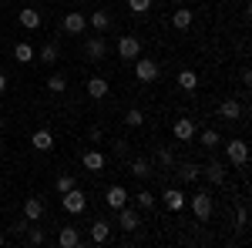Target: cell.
Listing matches in <instances>:
<instances>
[{
    "label": "cell",
    "mask_w": 252,
    "mask_h": 248,
    "mask_svg": "<svg viewBox=\"0 0 252 248\" xmlns=\"http://www.w3.org/2000/svg\"><path fill=\"white\" fill-rule=\"evenodd\" d=\"M3 245H7V238H3V235H0V248H3Z\"/></svg>",
    "instance_id": "40"
},
{
    "label": "cell",
    "mask_w": 252,
    "mask_h": 248,
    "mask_svg": "<svg viewBox=\"0 0 252 248\" xmlns=\"http://www.w3.org/2000/svg\"><path fill=\"white\" fill-rule=\"evenodd\" d=\"M128 10L131 14H148L152 10V0H128Z\"/></svg>",
    "instance_id": "35"
},
{
    "label": "cell",
    "mask_w": 252,
    "mask_h": 248,
    "mask_svg": "<svg viewBox=\"0 0 252 248\" xmlns=\"http://www.w3.org/2000/svg\"><path fill=\"white\" fill-rule=\"evenodd\" d=\"M88 141H91V144H101V141H104V131H101V128H91V131H88Z\"/></svg>",
    "instance_id": "38"
},
{
    "label": "cell",
    "mask_w": 252,
    "mask_h": 248,
    "mask_svg": "<svg viewBox=\"0 0 252 248\" xmlns=\"http://www.w3.org/2000/svg\"><path fill=\"white\" fill-rule=\"evenodd\" d=\"M40 10H34V7H24V10H17V24L24 27V30H37L40 27Z\"/></svg>",
    "instance_id": "15"
},
{
    "label": "cell",
    "mask_w": 252,
    "mask_h": 248,
    "mask_svg": "<svg viewBox=\"0 0 252 248\" xmlns=\"http://www.w3.org/2000/svg\"><path fill=\"white\" fill-rule=\"evenodd\" d=\"M195 121L192 117H175V124H172V134H175V141L178 144H189V141H195Z\"/></svg>",
    "instance_id": "5"
},
{
    "label": "cell",
    "mask_w": 252,
    "mask_h": 248,
    "mask_svg": "<svg viewBox=\"0 0 252 248\" xmlns=\"http://www.w3.org/2000/svg\"><path fill=\"white\" fill-rule=\"evenodd\" d=\"M108 81L104 77H88V97H94V101H101V97H108Z\"/></svg>",
    "instance_id": "24"
},
{
    "label": "cell",
    "mask_w": 252,
    "mask_h": 248,
    "mask_svg": "<svg viewBox=\"0 0 252 248\" xmlns=\"http://www.w3.org/2000/svg\"><path fill=\"white\" fill-rule=\"evenodd\" d=\"M219 117H222V121H239V117H242V104L232 101V97L222 101V104H219Z\"/></svg>",
    "instance_id": "21"
},
{
    "label": "cell",
    "mask_w": 252,
    "mask_h": 248,
    "mask_svg": "<svg viewBox=\"0 0 252 248\" xmlns=\"http://www.w3.org/2000/svg\"><path fill=\"white\" fill-rule=\"evenodd\" d=\"M128 198H131V194L121 188V185H111V188L104 191V205H108L111 211H118L121 205H128Z\"/></svg>",
    "instance_id": "14"
},
{
    "label": "cell",
    "mask_w": 252,
    "mask_h": 248,
    "mask_svg": "<svg viewBox=\"0 0 252 248\" xmlns=\"http://www.w3.org/2000/svg\"><path fill=\"white\" fill-rule=\"evenodd\" d=\"M225 158H229V165H235V168H246L249 165V144L242 138H232L225 144Z\"/></svg>",
    "instance_id": "1"
},
{
    "label": "cell",
    "mask_w": 252,
    "mask_h": 248,
    "mask_svg": "<svg viewBox=\"0 0 252 248\" xmlns=\"http://www.w3.org/2000/svg\"><path fill=\"white\" fill-rule=\"evenodd\" d=\"M118 225H121V231H138L141 228V215H138V208L121 205V208H118Z\"/></svg>",
    "instance_id": "7"
},
{
    "label": "cell",
    "mask_w": 252,
    "mask_h": 248,
    "mask_svg": "<svg viewBox=\"0 0 252 248\" xmlns=\"http://www.w3.org/2000/svg\"><path fill=\"white\" fill-rule=\"evenodd\" d=\"M31 148L34 151H51L54 148V134L47 131V128H37V131L31 134Z\"/></svg>",
    "instance_id": "16"
},
{
    "label": "cell",
    "mask_w": 252,
    "mask_h": 248,
    "mask_svg": "<svg viewBox=\"0 0 252 248\" xmlns=\"http://www.w3.org/2000/svg\"><path fill=\"white\" fill-rule=\"evenodd\" d=\"M111 151H115V158H125V154H128V141H125V138L111 141Z\"/></svg>",
    "instance_id": "36"
},
{
    "label": "cell",
    "mask_w": 252,
    "mask_h": 248,
    "mask_svg": "<svg viewBox=\"0 0 252 248\" xmlns=\"http://www.w3.org/2000/svg\"><path fill=\"white\" fill-rule=\"evenodd\" d=\"M24 242H27V245H44V228H37V225L31 221L27 231H24Z\"/></svg>",
    "instance_id": "32"
},
{
    "label": "cell",
    "mask_w": 252,
    "mask_h": 248,
    "mask_svg": "<svg viewBox=\"0 0 252 248\" xmlns=\"http://www.w3.org/2000/svg\"><path fill=\"white\" fill-rule=\"evenodd\" d=\"M88 235H91V242H94V245H104V242L111 238V221H108V218H94Z\"/></svg>",
    "instance_id": "13"
},
{
    "label": "cell",
    "mask_w": 252,
    "mask_h": 248,
    "mask_svg": "<svg viewBox=\"0 0 252 248\" xmlns=\"http://www.w3.org/2000/svg\"><path fill=\"white\" fill-rule=\"evenodd\" d=\"M61 27H64L67 34H74V37H81V34L88 30V17H84L81 10H67V14H64V24H61Z\"/></svg>",
    "instance_id": "8"
},
{
    "label": "cell",
    "mask_w": 252,
    "mask_h": 248,
    "mask_svg": "<svg viewBox=\"0 0 252 248\" xmlns=\"http://www.w3.org/2000/svg\"><path fill=\"white\" fill-rule=\"evenodd\" d=\"M118 57H121V60H135V57H141V40L131 37V34H125V37L118 40Z\"/></svg>",
    "instance_id": "9"
},
{
    "label": "cell",
    "mask_w": 252,
    "mask_h": 248,
    "mask_svg": "<svg viewBox=\"0 0 252 248\" xmlns=\"http://www.w3.org/2000/svg\"><path fill=\"white\" fill-rule=\"evenodd\" d=\"M34 57H37V51H34L27 40H17V44H14V60H17V64H31Z\"/></svg>",
    "instance_id": "23"
},
{
    "label": "cell",
    "mask_w": 252,
    "mask_h": 248,
    "mask_svg": "<svg viewBox=\"0 0 252 248\" xmlns=\"http://www.w3.org/2000/svg\"><path fill=\"white\" fill-rule=\"evenodd\" d=\"M54 188H58V194H64V191L78 188V178H74V174H58V178H54Z\"/></svg>",
    "instance_id": "31"
},
{
    "label": "cell",
    "mask_w": 252,
    "mask_h": 248,
    "mask_svg": "<svg viewBox=\"0 0 252 248\" xmlns=\"http://www.w3.org/2000/svg\"><path fill=\"white\" fill-rule=\"evenodd\" d=\"M44 87H47L51 94H64V91H67V77H64V74H51Z\"/></svg>",
    "instance_id": "29"
},
{
    "label": "cell",
    "mask_w": 252,
    "mask_h": 248,
    "mask_svg": "<svg viewBox=\"0 0 252 248\" xmlns=\"http://www.w3.org/2000/svg\"><path fill=\"white\" fill-rule=\"evenodd\" d=\"M192 20H195V14L185 7V3H178V10L172 14V27H175V30H189V27H192Z\"/></svg>",
    "instance_id": "17"
},
{
    "label": "cell",
    "mask_w": 252,
    "mask_h": 248,
    "mask_svg": "<svg viewBox=\"0 0 252 248\" xmlns=\"http://www.w3.org/2000/svg\"><path fill=\"white\" fill-rule=\"evenodd\" d=\"M0 124H3V111H0Z\"/></svg>",
    "instance_id": "42"
},
{
    "label": "cell",
    "mask_w": 252,
    "mask_h": 248,
    "mask_svg": "<svg viewBox=\"0 0 252 248\" xmlns=\"http://www.w3.org/2000/svg\"><path fill=\"white\" fill-rule=\"evenodd\" d=\"M0 94H7V74L0 71Z\"/></svg>",
    "instance_id": "39"
},
{
    "label": "cell",
    "mask_w": 252,
    "mask_h": 248,
    "mask_svg": "<svg viewBox=\"0 0 252 248\" xmlns=\"http://www.w3.org/2000/svg\"><path fill=\"white\" fill-rule=\"evenodd\" d=\"M158 74H161L158 60H152V57H135V77L141 81V84H152Z\"/></svg>",
    "instance_id": "3"
},
{
    "label": "cell",
    "mask_w": 252,
    "mask_h": 248,
    "mask_svg": "<svg viewBox=\"0 0 252 248\" xmlns=\"http://www.w3.org/2000/svg\"><path fill=\"white\" fill-rule=\"evenodd\" d=\"M161 201H165V208L168 211H182L189 205V198H185V191L182 188H165L161 191Z\"/></svg>",
    "instance_id": "12"
},
{
    "label": "cell",
    "mask_w": 252,
    "mask_h": 248,
    "mask_svg": "<svg viewBox=\"0 0 252 248\" xmlns=\"http://www.w3.org/2000/svg\"><path fill=\"white\" fill-rule=\"evenodd\" d=\"M178 87H182V91H195V87H198V74L189 71V67L178 71Z\"/></svg>",
    "instance_id": "27"
},
{
    "label": "cell",
    "mask_w": 252,
    "mask_h": 248,
    "mask_svg": "<svg viewBox=\"0 0 252 248\" xmlns=\"http://www.w3.org/2000/svg\"><path fill=\"white\" fill-rule=\"evenodd\" d=\"M81 165H84V171L101 174V171H104V165H108V158H104V151H97V148H88V151L81 154Z\"/></svg>",
    "instance_id": "6"
},
{
    "label": "cell",
    "mask_w": 252,
    "mask_h": 248,
    "mask_svg": "<svg viewBox=\"0 0 252 248\" xmlns=\"http://www.w3.org/2000/svg\"><path fill=\"white\" fill-rule=\"evenodd\" d=\"M158 165H161L165 171H172V168H175V154H172V148H161V151H158Z\"/></svg>",
    "instance_id": "34"
},
{
    "label": "cell",
    "mask_w": 252,
    "mask_h": 248,
    "mask_svg": "<svg viewBox=\"0 0 252 248\" xmlns=\"http://www.w3.org/2000/svg\"><path fill=\"white\" fill-rule=\"evenodd\" d=\"M24 218H27V221H40V218H44V201H40V198H27V201H24Z\"/></svg>",
    "instance_id": "25"
},
{
    "label": "cell",
    "mask_w": 252,
    "mask_h": 248,
    "mask_svg": "<svg viewBox=\"0 0 252 248\" xmlns=\"http://www.w3.org/2000/svg\"><path fill=\"white\" fill-rule=\"evenodd\" d=\"M178 3H189V0H175V7H178Z\"/></svg>",
    "instance_id": "41"
},
{
    "label": "cell",
    "mask_w": 252,
    "mask_h": 248,
    "mask_svg": "<svg viewBox=\"0 0 252 248\" xmlns=\"http://www.w3.org/2000/svg\"><path fill=\"white\" fill-rule=\"evenodd\" d=\"M61 208H64V211H71V215H81V211L88 208V194H84L81 188L64 191V194H61Z\"/></svg>",
    "instance_id": "2"
},
{
    "label": "cell",
    "mask_w": 252,
    "mask_h": 248,
    "mask_svg": "<svg viewBox=\"0 0 252 248\" xmlns=\"http://www.w3.org/2000/svg\"><path fill=\"white\" fill-rule=\"evenodd\" d=\"M189 205H192V211H195V218H198V221H209V218H212V194H209V191L192 194V198H189Z\"/></svg>",
    "instance_id": "4"
},
{
    "label": "cell",
    "mask_w": 252,
    "mask_h": 248,
    "mask_svg": "<svg viewBox=\"0 0 252 248\" xmlns=\"http://www.w3.org/2000/svg\"><path fill=\"white\" fill-rule=\"evenodd\" d=\"M37 57H40V64H58V57H61L58 40H47V44H44V47L37 51Z\"/></svg>",
    "instance_id": "26"
},
{
    "label": "cell",
    "mask_w": 252,
    "mask_h": 248,
    "mask_svg": "<svg viewBox=\"0 0 252 248\" xmlns=\"http://www.w3.org/2000/svg\"><path fill=\"white\" fill-rule=\"evenodd\" d=\"M246 225H249V208L242 205V208L235 211V228H246Z\"/></svg>",
    "instance_id": "37"
},
{
    "label": "cell",
    "mask_w": 252,
    "mask_h": 248,
    "mask_svg": "<svg viewBox=\"0 0 252 248\" xmlns=\"http://www.w3.org/2000/svg\"><path fill=\"white\" fill-rule=\"evenodd\" d=\"M135 208H141V211H152V208H155V194H152L148 188H141V191L135 194Z\"/></svg>",
    "instance_id": "28"
},
{
    "label": "cell",
    "mask_w": 252,
    "mask_h": 248,
    "mask_svg": "<svg viewBox=\"0 0 252 248\" xmlns=\"http://www.w3.org/2000/svg\"><path fill=\"white\" fill-rule=\"evenodd\" d=\"M195 138H198V144H205V148H215V144L222 141L215 128H205V131H195Z\"/></svg>",
    "instance_id": "30"
},
{
    "label": "cell",
    "mask_w": 252,
    "mask_h": 248,
    "mask_svg": "<svg viewBox=\"0 0 252 248\" xmlns=\"http://www.w3.org/2000/svg\"><path fill=\"white\" fill-rule=\"evenodd\" d=\"M58 245L61 248H78L81 245V231L74 228V225H64V228H61V235H58Z\"/></svg>",
    "instance_id": "20"
},
{
    "label": "cell",
    "mask_w": 252,
    "mask_h": 248,
    "mask_svg": "<svg viewBox=\"0 0 252 248\" xmlns=\"http://www.w3.org/2000/svg\"><path fill=\"white\" fill-rule=\"evenodd\" d=\"M84 54H88L91 60H104V54H108V40L101 37V34L84 37Z\"/></svg>",
    "instance_id": "11"
},
{
    "label": "cell",
    "mask_w": 252,
    "mask_h": 248,
    "mask_svg": "<svg viewBox=\"0 0 252 248\" xmlns=\"http://www.w3.org/2000/svg\"><path fill=\"white\" fill-rule=\"evenodd\" d=\"M0 3H3V0H0Z\"/></svg>",
    "instance_id": "43"
},
{
    "label": "cell",
    "mask_w": 252,
    "mask_h": 248,
    "mask_svg": "<svg viewBox=\"0 0 252 248\" xmlns=\"http://www.w3.org/2000/svg\"><path fill=\"white\" fill-rule=\"evenodd\" d=\"M88 27H94V34H104V30H111V14L97 7L94 14L88 17Z\"/></svg>",
    "instance_id": "18"
},
{
    "label": "cell",
    "mask_w": 252,
    "mask_h": 248,
    "mask_svg": "<svg viewBox=\"0 0 252 248\" xmlns=\"http://www.w3.org/2000/svg\"><path fill=\"white\" fill-rule=\"evenodd\" d=\"M128 171L135 174L138 181H148V178H152V161H148V158H135V161H131V165H128Z\"/></svg>",
    "instance_id": "22"
},
{
    "label": "cell",
    "mask_w": 252,
    "mask_h": 248,
    "mask_svg": "<svg viewBox=\"0 0 252 248\" xmlns=\"http://www.w3.org/2000/svg\"><path fill=\"white\" fill-rule=\"evenodd\" d=\"M125 124H128V128H141V124H145V111H141V108H131V111L125 114Z\"/></svg>",
    "instance_id": "33"
},
{
    "label": "cell",
    "mask_w": 252,
    "mask_h": 248,
    "mask_svg": "<svg viewBox=\"0 0 252 248\" xmlns=\"http://www.w3.org/2000/svg\"><path fill=\"white\" fill-rule=\"evenodd\" d=\"M172 171L178 174V181H185V185H195V181L202 178V165H195V161H182V165H175Z\"/></svg>",
    "instance_id": "10"
},
{
    "label": "cell",
    "mask_w": 252,
    "mask_h": 248,
    "mask_svg": "<svg viewBox=\"0 0 252 248\" xmlns=\"http://www.w3.org/2000/svg\"><path fill=\"white\" fill-rule=\"evenodd\" d=\"M202 174H205L209 185H222V181H225V165H222V161H209V165L202 168Z\"/></svg>",
    "instance_id": "19"
}]
</instances>
